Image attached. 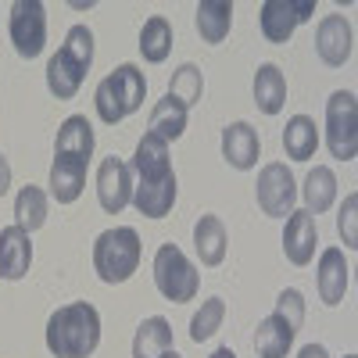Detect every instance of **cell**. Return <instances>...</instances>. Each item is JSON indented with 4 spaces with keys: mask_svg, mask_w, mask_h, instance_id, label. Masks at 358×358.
<instances>
[{
    "mask_svg": "<svg viewBox=\"0 0 358 358\" xmlns=\"http://www.w3.org/2000/svg\"><path fill=\"white\" fill-rule=\"evenodd\" d=\"M255 104L265 115H280L283 111V104H287V79H283L280 65H273V62L258 65V72H255Z\"/></svg>",
    "mask_w": 358,
    "mask_h": 358,
    "instance_id": "obj_19",
    "label": "cell"
},
{
    "mask_svg": "<svg viewBox=\"0 0 358 358\" xmlns=\"http://www.w3.org/2000/svg\"><path fill=\"white\" fill-rule=\"evenodd\" d=\"M315 147H319V129L308 115H294L287 129H283V151L287 158L294 162H308L315 155Z\"/></svg>",
    "mask_w": 358,
    "mask_h": 358,
    "instance_id": "obj_24",
    "label": "cell"
},
{
    "mask_svg": "<svg viewBox=\"0 0 358 358\" xmlns=\"http://www.w3.org/2000/svg\"><path fill=\"white\" fill-rule=\"evenodd\" d=\"M86 165H90V162H83V158L54 155V165H50V197H54L57 204L79 201L83 183H86Z\"/></svg>",
    "mask_w": 358,
    "mask_h": 358,
    "instance_id": "obj_15",
    "label": "cell"
},
{
    "mask_svg": "<svg viewBox=\"0 0 358 358\" xmlns=\"http://www.w3.org/2000/svg\"><path fill=\"white\" fill-rule=\"evenodd\" d=\"M348 358H358V355H348Z\"/></svg>",
    "mask_w": 358,
    "mask_h": 358,
    "instance_id": "obj_38",
    "label": "cell"
},
{
    "mask_svg": "<svg viewBox=\"0 0 358 358\" xmlns=\"http://www.w3.org/2000/svg\"><path fill=\"white\" fill-rule=\"evenodd\" d=\"M169 50H172V25H169V18H162V15L147 18L143 29H140V54L151 65H162L169 57Z\"/></svg>",
    "mask_w": 358,
    "mask_h": 358,
    "instance_id": "obj_27",
    "label": "cell"
},
{
    "mask_svg": "<svg viewBox=\"0 0 358 358\" xmlns=\"http://www.w3.org/2000/svg\"><path fill=\"white\" fill-rule=\"evenodd\" d=\"M162 358H183V355H176V351H165V355H162Z\"/></svg>",
    "mask_w": 358,
    "mask_h": 358,
    "instance_id": "obj_37",
    "label": "cell"
},
{
    "mask_svg": "<svg viewBox=\"0 0 358 358\" xmlns=\"http://www.w3.org/2000/svg\"><path fill=\"white\" fill-rule=\"evenodd\" d=\"M315 11V0H265L262 4V36L268 43H287L294 29L308 22Z\"/></svg>",
    "mask_w": 358,
    "mask_h": 358,
    "instance_id": "obj_9",
    "label": "cell"
},
{
    "mask_svg": "<svg viewBox=\"0 0 358 358\" xmlns=\"http://www.w3.org/2000/svg\"><path fill=\"white\" fill-rule=\"evenodd\" d=\"M344 290H348V262H344V251L326 248L322 258H319V297H322V305H341L344 301Z\"/></svg>",
    "mask_w": 358,
    "mask_h": 358,
    "instance_id": "obj_18",
    "label": "cell"
},
{
    "mask_svg": "<svg viewBox=\"0 0 358 358\" xmlns=\"http://www.w3.org/2000/svg\"><path fill=\"white\" fill-rule=\"evenodd\" d=\"M255 194H258V208L265 215H273V219H283L294 212V201H297V183H294V176L283 162H268L258 176V183H255Z\"/></svg>",
    "mask_w": 358,
    "mask_h": 358,
    "instance_id": "obj_8",
    "label": "cell"
},
{
    "mask_svg": "<svg viewBox=\"0 0 358 358\" xmlns=\"http://www.w3.org/2000/svg\"><path fill=\"white\" fill-rule=\"evenodd\" d=\"M90 69L83 62H76V57L69 50H57L50 62H47V86H50V94L57 101H72L79 94V86H83V76Z\"/></svg>",
    "mask_w": 358,
    "mask_h": 358,
    "instance_id": "obj_16",
    "label": "cell"
},
{
    "mask_svg": "<svg viewBox=\"0 0 358 358\" xmlns=\"http://www.w3.org/2000/svg\"><path fill=\"white\" fill-rule=\"evenodd\" d=\"M297 358H330V355H326L322 344H308V348H301V355H297Z\"/></svg>",
    "mask_w": 358,
    "mask_h": 358,
    "instance_id": "obj_35",
    "label": "cell"
},
{
    "mask_svg": "<svg viewBox=\"0 0 358 358\" xmlns=\"http://www.w3.org/2000/svg\"><path fill=\"white\" fill-rule=\"evenodd\" d=\"M143 94H147V79L136 65H118L111 76L101 79L97 86V115H101V122L115 126V122H122L126 115H133L140 104H143Z\"/></svg>",
    "mask_w": 358,
    "mask_h": 358,
    "instance_id": "obj_4",
    "label": "cell"
},
{
    "mask_svg": "<svg viewBox=\"0 0 358 358\" xmlns=\"http://www.w3.org/2000/svg\"><path fill=\"white\" fill-rule=\"evenodd\" d=\"M276 315L290 326L294 334L301 330V322H305V297H301V290H283L276 297Z\"/></svg>",
    "mask_w": 358,
    "mask_h": 358,
    "instance_id": "obj_31",
    "label": "cell"
},
{
    "mask_svg": "<svg viewBox=\"0 0 358 358\" xmlns=\"http://www.w3.org/2000/svg\"><path fill=\"white\" fill-rule=\"evenodd\" d=\"M11 43L22 57H40L47 43V8L40 0H15L11 4Z\"/></svg>",
    "mask_w": 358,
    "mask_h": 358,
    "instance_id": "obj_7",
    "label": "cell"
},
{
    "mask_svg": "<svg viewBox=\"0 0 358 358\" xmlns=\"http://www.w3.org/2000/svg\"><path fill=\"white\" fill-rule=\"evenodd\" d=\"M233 25V4L229 0H201L197 4V33L204 43H222Z\"/></svg>",
    "mask_w": 358,
    "mask_h": 358,
    "instance_id": "obj_22",
    "label": "cell"
},
{
    "mask_svg": "<svg viewBox=\"0 0 358 358\" xmlns=\"http://www.w3.org/2000/svg\"><path fill=\"white\" fill-rule=\"evenodd\" d=\"M140 233L133 226H115L104 229L94 244V268L104 283H126L136 268H140Z\"/></svg>",
    "mask_w": 358,
    "mask_h": 358,
    "instance_id": "obj_3",
    "label": "cell"
},
{
    "mask_svg": "<svg viewBox=\"0 0 358 358\" xmlns=\"http://www.w3.org/2000/svg\"><path fill=\"white\" fill-rule=\"evenodd\" d=\"M165 351H172V326L162 315L143 319L133 337V358H162Z\"/></svg>",
    "mask_w": 358,
    "mask_h": 358,
    "instance_id": "obj_23",
    "label": "cell"
},
{
    "mask_svg": "<svg viewBox=\"0 0 358 358\" xmlns=\"http://www.w3.org/2000/svg\"><path fill=\"white\" fill-rule=\"evenodd\" d=\"M187 111H190V108H183L176 97L165 94V97L155 104V111H151V126H147V129H151L155 136H162L165 143H169V140H179V136L187 133Z\"/></svg>",
    "mask_w": 358,
    "mask_h": 358,
    "instance_id": "obj_25",
    "label": "cell"
},
{
    "mask_svg": "<svg viewBox=\"0 0 358 358\" xmlns=\"http://www.w3.org/2000/svg\"><path fill=\"white\" fill-rule=\"evenodd\" d=\"M62 50H69L76 62H83V65L90 69V65H94V33H90L86 25H72Z\"/></svg>",
    "mask_w": 358,
    "mask_h": 358,
    "instance_id": "obj_32",
    "label": "cell"
},
{
    "mask_svg": "<svg viewBox=\"0 0 358 358\" xmlns=\"http://www.w3.org/2000/svg\"><path fill=\"white\" fill-rule=\"evenodd\" d=\"M212 358H236V355H233V351H229V348H219V351H215V355H212Z\"/></svg>",
    "mask_w": 358,
    "mask_h": 358,
    "instance_id": "obj_36",
    "label": "cell"
},
{
    "mask_svg": "<svg viewBox=\"0 0 358 358\" xmlns=\"http://www.w3.org/2000/svg\"><path fill=\"white\" fill-rule=\"evenodd\" d=\"M222 319H226V301H222V297H208V301L201 305V312L190 319V341L194 344L208 341L222 326Z\"/></svg>",
    "mask_w": 358,
    "mask_h": 358,
    "instance_id": "obj_30",
    "label": "cell"
},
{
    "mask_svg": "<svg viewBox=\"0 0 358 358\" xmlns=\"http://www.w3.org/2000/svg\"><path fill=\"white\" fill-rule=\"evenodd\" d=\"M201 94H204V76H201V69H197V65H179V69L172 72V83H169V97H176L183 108H190V104L201 101Z\"/></svg>",
    "mask_w": 358,
    "mask_h": 358,
    "instance_id": "obj_29",
    "label": "cell"
},
{
    "mask_svg": "<svg viewBox=\"0 0 358 358\" xmlns=\"http://www.w3.org/2000/svg\"><path fill=\"white\" fill-rule=\"evenodd\" d=\"M337 229H341V236H344L348 248H358V194H348V197H344Z\"/></svg>",
    "mask_w": 358,
    "mask_h": 358,
    "instance_id": "obj_33",
    "label": "cell"
},
{
    "mask_svg": "<svg viewBox=\"0 0 358 358\" xmlns=\"http://www.w3.org/2000/svg\"><path fill=\"white\" fill-rule=\"evenodd\" d=\"M337 201V176H334V169H326V165H315L308 176H305V212L308 215H319V212H326Z\"/></svg>",
    "mask_w": 358,
    "mask_h": 358,
    "instance_id": "obj_26",
    "label": "cell"
},
{
    "mask_svg": "<svg viewBox=\"0 0 358 358\" xmlns=\"http://www.w3.org/2000/svg\"><path fill=\"white\" fill-rule=\"evenodd\" d=\"M155 287L162 290V297L183 305L194 301L197 290H201V273L187 262V255L179 251L176 244H162L155 255Z\"/></svg>",
    "mask_w": 358,
    "mask_h": 358,
    "instance_id": "obj_5",
    "label": "cell"
},
{
    "mask_svg": "<svg viewBox=\"0 0 358 358\" xmlns=\"http://www.w3.org/2000/svg\"><path fill=\"white\" fill-rule=\"evenodd\" d=\"M258 155H262V140L255 133L251 122H229L222 129V158L233 165V169H255L258 165Z\"/></svg>",
    "mask_w": 358,
    "mask_h": 358,
    "instance_id": "obj_12",
    "label": "cell"
},
{
    "mask_svg": "<svg viewBox=\"0 0 358 358\" xmlns=\"http://www.w3.org/2000/svg\"><path fill=\"white\" fill-rule=\"evenodd\" d=\"M54 155L83 158V162L94 158V126L86 122V115H69L65 122H62L57 140H54Z\"/></svg>",
    "mask_w": 358,
    "mask_h": 358,
    "instance_id": "obj_17",
    "label": "cell"
},
{
    "mask_svg": "<svg viewBox=\"0 0 358 358\" xmlns=\"http://www.w3.org/2000/svg\"><path fill=\"white\" fill-rule=\"evenodd\" d=\"M97 201L108 215H118L133 201V169L122 158H104L97 169Z\"/></svg>",
    "mask_w": 358,
    "mask_h": 358,
    "instance_id": "obj_10",
    "label": "cell"
},
{
    "mask_svg": "<svg viewBox=\"0 0 358 358\" xmlns=\"http://www.w3.org/2000/svg\"><path fill=\"white\" fill-rule=\"evenodd\" d=\"M47 222V194L40 187H22L15 197V226H22L25 233H33Z\"/></svg>",
    "mask_w": 358,
    "mask_h": 358,
    "instance_id": "obj_28",
    "label": "cell"
},
{
    "mask_svg": "<svg viewBox=\"0 0 358 358\" xmlns=\"http://www.w3.org/2000/svg\"><path fill=\"white\" fill-rule=\"evenodd\" d=\"M194 248H197V258L201 265L215 268L222 265L226 258V226L219 215H201L197 226H194Z\"/></svg>",
    "mask_w": 358,
    "mask_h": 358,
    "instance_id": "obj_20",
    "label": "cell"
},
{
    "mask_svg": "<svg viewBox=\"0 0 358 358\" xmlns=\"http://www.w3.org/2000/svg\"><path fill=\"white\" fill-rule=\"evenodd\" d=\"M351 43H355V33H351V22L344 15H326L315 29V50L319 57L330 69H341L348 57H351Z\"/></svg>",
    "mask_w": 358,
    "mask_h": 358,
    "instance_id": "obj_11",
    "label": "cell"
},
{
    "mask_svg": "<svg viewBox=\"0 0 358 358\" xmlns=\"http://www.w3.org/2000/svg\"><path fill=\"white\" fill-rule=\"evenodd\" d=\"M33 265V241L22 226L0 229V276L4 280H22Z\"/></svg>",
    "mask_w": 358,
    "mask_h": 358,
    "instance_id": "obj_13",
    "label": "cell"
},
{
    "mask_svg": "<svg viewBox=\"0 0 358 358\" xmlns=\"http://www.w3.org/2000/svg\"><path fill=\"white\" fill-rule=\"evenodd\" d=\"M326 147L341 162H351L358 155V104L351 90H337L326 101Z\"/></svg>",
    "mask_w": 358,
    "mask_h": 358,
    "instance_id": "obj_6",
    "label": "cell"
},
{
    "mask_svg": "<svg viewBox=\"0 0 358 358\" xmlns=\"http://www.w3.org/2000/svg\"><path fill=\"white\" fill-rule=\"evenodd\" d=\"M315 244H319L315 219H312L308 212H290L287 229H283V255H287L294 265H308L312 255H315Z\"/></svg>",
    "mask_w": 358,
    "mask_h": 358,
    "instance_id": "obj_14",
    "label": "cell"
},
{
    "mask_svg": "<svg viewBox=\"0 0 358 358\" xmlns=\"http://www.w3.org/2000/svg\"><path fill=\"white\" fill-rule=\"evenodd\" d=\"M290 344H294V330L276 312L265 315L258 322V330H255V351H258V358H287Z\"/></svg>",
    "mask_w": 358,
    "mask_h": 358,
    "instance_id": "obj_21",
    "label": "cell"
},
{
    "mask_svg": "<svg viewBox=\"0 0 358 358\" xmlns=\"http://www.w3.org/2000/svg\"><path fill=\"white\" fill-rule=\"evenodd\" d=\"M11 190V165H8V158L0 155V197H4Z\"/></svg>",
    "mask_w": 358,
    "mask_h": 358,
    "instance_id": "obj_34",
    "label": "cell"
},
{
    "mask_svg": "<svg viewBox=\"0 0 358 358\" xmlns=\"http://www.w3.org/2000/svg\"><path fill=\"white\" fill-rule=\"evenodd\" d=\"M101 344V315L90 301L57 308L47 322V348L57 358H90Z\"/></svg>",
    "mask_w": 358,
    "mask_h": 358,
    "instance_id": "obj_2",
    "label": "cell"
},
{
    "mask_svg": "<svg viewBox=\"0 0 358 358\" xmlns=\"http://www.w3.org/2000/svg\"><path fill=\"white\" fill-rule=\"evenodd\" d=\"M129 169H136L129 204H136V212L147 219H165L176 204V172L169 162V143L155 133H143Z\"/></svg>",
    "mask_w": 358,
    "mask_h": 358,
    "instance_id": "obj_1",
    "label": "cell"
}]
</instances>
